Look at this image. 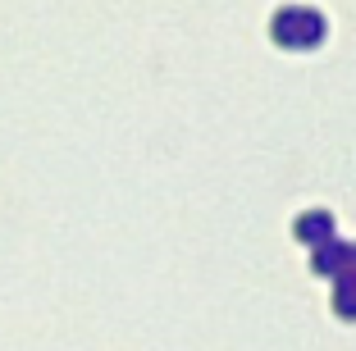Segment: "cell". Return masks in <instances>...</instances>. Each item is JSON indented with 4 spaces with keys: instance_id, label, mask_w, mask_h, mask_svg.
<instances>
[]
</instances>
